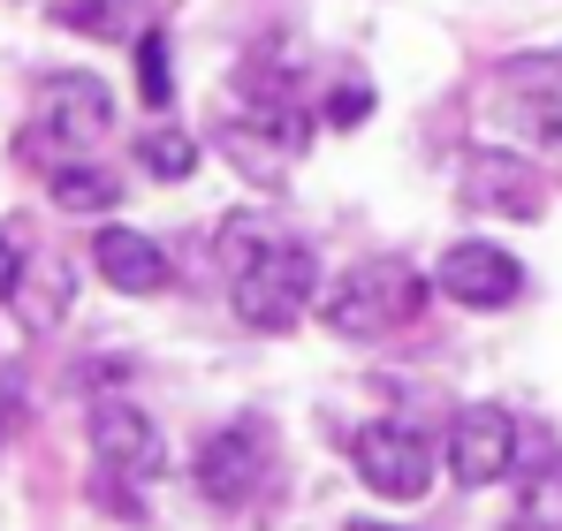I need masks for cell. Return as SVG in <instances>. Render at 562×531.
Here are the masks:
<instances>
[{
  "label": "cell",
  "mask_w": 562,
  "mask_h": 531,
  "mask_svg": "<svg viewBox=\"0 0 562 531\" xmlns=\"http://www.w3.org/2000/svg\"><path fill=\"white\" fill-rule=\"evenodd\" d=\"M517 448H525V426L502 403H464L457 426H449V441H441V463H449L457 486L479 494V486H494V478L517 471Z\"/></svg>",
  "instance_id": "5"
},
{
  "label": "cell",
  "mask_w": 562,
  "mask_h": 531,
  "mask_svg": "<svg viewBox=\"0 0 562 531\" xmlns=\"http://www.w3.org/2000/svg\"><path fill=\"white\" fill-rule=\"evenodd\" d=\"M350 531H403V524H366V517H358V524H350Z\"/></svg>",
  "instance_id": "22"
},
{
  "label": "cell",
  "mask_w": 562,
  "mask_h": 531,
  "mask_svg": "<svg viewBox=\"0 0 562 531\" xmlns=\"http://www.w3.org/2000/svg\"><path fill=\"white\" fill-rule=\"evenodd\" d=\"M228 304H236V319L251 335H289L319 304V259L296 236H274L267 251H251V259L228 273Z\"/></svg>",
  "instance_id": "1"
},
{
  "label": "cell",
  "mask_w": 562,
  "mask_h": 531,
  "mask_svg": "<svg viewBox=\"0 0 562 531\" xmlns=\"http://www.w3.org/2000/svg\"><path fill=\"white\" fill-rule=\"evenodd\" d=\"M366 106H373V84H350V91H335V99H327V122H358Z\"/></svg>",
  "instance_id": "20"
},
{
  "label": "cell",
  "mask_w": 562,
  "mask_h": 531,
  "mask_svg": "<svg viewBox=\"0 0 562 531\" xmlns=\"http://www.w3.org/2000/svg\"><path fill=\"white\" fill-rule=\"evenodd\" d=\"M8 304L23 312V327H54V319H61V304H69V273H61V266H46V273H31V266H23V281L8 289Z\"/></svg>",
  "instance_id": "15"
},
{
  "label": "cell",
  "mask_w": 562,
  "mask_h": 531,
  "mask_svg": "<svg viewBox=\"0 0 562 531\" xmlns=\"http://www.w3.org/2000/svg\"><path fill=\"white\" fill-rule=\"evenodd\" d=\"M434 289H441L449 304H464V312H502V304H517L525 266L509 259L502 244H486V236H464V244H449V251H441Z\"/></svg>",
  "instance_id": "8"
},
{
  "label": "cell",
  "mask_w": 562,
  "mask_h": 531,
  "mask_svg": "<svg viewBox=\"0 0 562 531\" xmlns=\"http://www.w3.org/2000/svg\"><path fill=\"white\" fill-rule=\"evenodd\" d=\"M122 197V182L106 176V168H85V160H61L54 168V205L61 213H106Z\"/></svg>",
  "instance_id": "14"
},
{
  "label": "cell",
  "mask_w": 562,
  "mask_h": 531,
  "mask_svg": "<svg viewBox=\"0 0 562 531\" xmlns=\"http://www.w3.org/2000/svg\"><path fill=\"white\" fill-rule=\"evenodd\" d=\"M434 455L441 448L426 441L418 426H403V418H373L358 441H350V463H358V478L387 494V501H418L426 486H434Z\"/></svg>",
  "instance_id": "4"
},
{
  "label": "cell",
  "mask_w": 562,
  "mask_h": 531,
  "mask_svg": "<svg viewBox=\"0 0 562 531\" xmlns=\"http://www.w3.org/2000/svg\"><path fill=\"white\" fill-rule=\"evenodd\" d=\"M92 455H99V478H122V486H145V478L168 471L160 426H153L137 403H122V395L92 403Z\"/></svg>",
  "instance_id": "7"
},
{
  "label": "cell",
  "mask_w": 562,
  "mask_h": 531,
  "mask_svg": "<svg viewBox=\"0 0 562 531\" xmlns=\"http://www.w3.org/2000/svg\"><path fill=\"white\" fill-rule=\"evenodd\" d=\"M221 145H228V160H236L244 176L267 182V190H274V182L289 176V160H296V145H289L281 129H267L259 114H251V122H228V129H221Z\"/></svg>",
  "instance_id": "13"
},
{
  "label": "cell",
  "mask_w": 562,
  "mask_h": 531,
  "mask_svg": "<svg viewBox=\"0 0 562 531\" xmlns=\"http://www.w3.org/2000/svg\"><path fill=\"white\" fill-rule=\"evenodd\" d=\"M137 160H145V176L183 182L190 168H198V145H190L183 129H153V137H137Z\"/></svg>",
  "instance_id": "18"
},
{
  "label": "cell",
  "mask_w": 562,
  "mask_h": 531,
  "mask_svg": "<svg viewBox=\"0 0 562 531\" xmlns=\"http://www.w3.org/2000/svg\"><path fill=\"white\" fill-rule=\"evenodd\" d=\"M61 23L85 31V38H130L137 31V0H69Z\"/></svg>",
  "instance_id": "16"
},
{
  "label": "cell",
  "mask_w": 562,
  "mask_h": 531,
  "mask_svg": "<svg viewBox=\"0 0 562 531\" xmlns=\"http://www.w3.org/2000/svg\"><path fill=\"white\" fill-rule=\"evenodd\" d=\"M137 99L168 106L176 99V69H168V31H137Z\"/></svg>",
  "instance_id": "17"
},
{
  "label": "cell",
  "mask_w": 562,
  "mask_h": 531,
  "mask_svg": "<svg viewBox=\"0 0 562 531\" xmlns=\"http://www.w3.org/2000/svg\"><path fill=\"white\" fill-rule=\"evenodd\" d=\"M92 266H99V281L122 289V296H160V289L176 281L168 251H160L153 236H137V228H99L92 236Z\"/></svg>",
  "instance_id": "11"
},
{
  "label": "cell",
  "mask_w": 562,
  "mask_h": 531,
  "mask_svg": "<svg viewBox=\"0 0 562 531\" xmlns=\"http://www.w3.org/2000/svg\"><path fill=\"white\" fill-rule=\"evenodd\" d=\"M509 478H517V524L525 531H562V448L525 433Z\"/></svg>",
  "instance_id": "12"
},
{
  "label": "cell",
  "mask_w": 562,
  "mask_h": 531,
  "mask_svg": "<svg viewBox=\"0 0 562 531\" xmlns=\"http://www.w3.org/2000/svg\"><path fill=\"white\" fill-rule=\"evenodd\" d=\"M15 281H23V251H15V236L0 228V296H8Z\"/></svg>",
  "instance_id": "21"
},
{
  "label": "cell",
  "mask_w": 562,
  "mask_h": 531,
  "mask_svg": "<svg viewBox=\"0 0 562 531\" xmlns=\"http://www.w3.org/2000/svg\"><path fill=\"white\" fill-rule=\"evenodd\" d=\"M281 228L274 221H267V213H251V205H244V213H236V221H221V266H228V273H236V266L251 259V251H267V244H274Z\"/></svg>",
  "instance_id": "19"
},
{
  "label": "cell",
  "mask_w": 562,
  "mask_h": 531,
  "mask_svg": "<svg viewBox=\"0 0 562 531\" xmlns=\"http://www.w3.org/2000/svg\"><path fill=\"white\" fill-rule=\"evenodd\" d=\"M464 205L479 213H509V221H540V205H548V182L532 160H517V152H502V145H479L464 160Z\"/></svg>",
  "instance_id": "10"
},
{
  "label": "cell",
  "mask_w": 562,
  "mask_h": 531,
  "mask_svg": "<svg viewBox=\"0 0 562 531\" xmlns=\"http://www.w3.org/2000/svg\"><path fill=\"white\" fill-rule=\"evenodd\" d=\"M494 106L525 137L562 145V54H509V61H494Z\"/></svg>",
  "instance_id": "6"
},
{
  "label": "cell",
  "mask_w": 562,
  "mask_h": 531,
  "mask_svg": "<svg viewBox=\"0 0 562 531\" xmlns=\"http://www.w3.org/2000/svg\"><path fill=\"white\" fill-rule=\"evenodd\" d=\"M267 426H251V418H236V426H221L213 441L198 448V494L205 501H221V509H236V501H251L259 494V478H267Z\"/></svg>",
  "instance_id": "9"
},
{
  "label": "cell",
  "mask_w": 562,
  "mask_h": 531,
  "mask_svg": "<svg viewBox=\"0 0 562 531\" xmlns=\"http://www.w3.org/2000/svg\"><path fill=\"white\" fill-rule=\"evenodd\" d=\"M106 129H114V91L99 84V77H85V69H69V77H46L23 145H31V152H69V160H85Z\"/></svg>",
  "instance_id": "3"
},
{
  "label": "cell",
  "mask_w": 562,
  "mask_h": 531,
  "mask_svg": "<svg viewBox=\"0 0 562 531\" xmlns=\"http://www.w3.org/2000/svg\"><path fill=\"white\" fill-rule=\"evenodd\" d=\"M426 312V273H411L403 259H366L350 266L327 296H319V319L350 342H380V335H403L411 319Z\"/></svg>",
  "instance_id": "2"
},
{
  "label": "cell",
  "mask_w": 562,
  "mask_h": 531,
  "mask_svg": "<svg viewBox=\"0 0 562 531\" xmlns=\"http://www.w3.org/2000/svg\"><path fill=\"white\" fill-rule=\"evenodd\" d=\"M0 433H8V410H0Z\"/></svg>",
  "instance_id": "23"
}]
</instances>
